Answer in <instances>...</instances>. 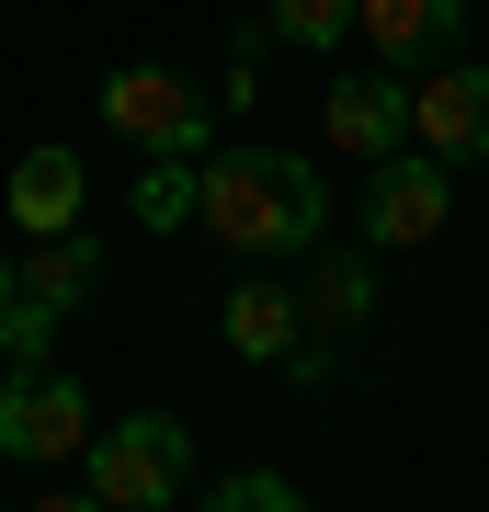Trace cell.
<instances>
[{
    "instance_id": "obj_17",
    "label": "cell",
    "mask_w": 489,
    "mask_h": 512,
    "mask_svg": "<svg viewBox=\"0 0 489 512\" xmlns=\"http://www.w3.org/2000/svg\"><path fill=\"white\" fill-rule=\"evenodd\" d=\"M35 512H114V501H103V490H46Z\"/></svg>"
},
{
    "instance_id": "obj_1",
    "label": "cell",
    "mask_w": 489,
    "mask_h": 512,
    "mask_svg": "<svg viewBox=\"0 0 489 512\" xmlns=\"http://www.w3.org/2000/svg\"><path fill=\"white\" fill-rule=\"evenodd\" d=\"M205 228L228 251H319L330 239V194L296 148H217L205 160Z\"/></svg>"
},
{
    "instance_id": "obj_6",
    "label": "cell",
    "mask_w": 489,
    "mask_h": 512,
    "mask_svg": "<svg viewBox=\"0 0 489 512\" xmlns=\"http://www.w3.org/2000/svg\"><path fill=\"white\" fill-rule=\"evenodd\" d=\"M410 137L433 148V160H489V57H444L433 80L410 92Z\"/></svg>"
},
{
    "instance_id": "obj_13",
    "label": "cell",
    "mask_w": 489,
    "mask_h": 512,
    "mask_svg": "<svg viewBox=\"0 0 489 512\" xmlns=\"http://www.w3.org/2000/svg\"><path fill=\"white\" fill-rule=\"evenodd\" d=\"M182 217H205V160H148L137 171V228H182Z\"/></svg>"
},
{
    "instance_id": "obj_7",
    "label": "cell",
    "mask_w": 489,
    "mask_h": 512,
    "mask_svg": "<svg viewBox=\"0 0 489 512\" xmlns=\"http://www.w3.org/2000/svg\"><path fill=\"white\" fill-rule=\"evenodd\" d=\"M319 137L342 148V160H399L410 148V92L387 69H353V80H330V103H319Z\"/></svg>"
},
{
    "instance_id": "obj_9",
    "label": "cell",
    "mask_w": 489,
    "mask_h": 512,
    "mask_svg": "<svg viewBox=\"0 0 489 512\" xmlns=\"http://www.w3.org/2000/svg\"><path fill=\"white\" fill-rule=\"evenodd\" d=\"M0 205H12V228L23 239H57V228H80V205H91V183H80V148H23V160H12V194H0Z\"/></svg>"
},
{
    "instance_id": "obj_10",
    "label": "cell",
    "mask_w": 489,
    "mask_h": 512,
    "mask_svg": "<svg viewBox=\"0 0 489 512\" xmlns=\"http://www.w3.org/2000/svg\"><path fill=\"white\" fill-rule=\"evenodd\" d=\"M217 330H228V353H239V365H285V353L308 342V308H296L273 274H251V285H228Z\"/></svg>"
},
{
    "instance_id": "obj_16",
    "label": "cell",
    "mask_w": 489,
    "mask_h": 512,
    "mask_svg": "<svg viewBox=\"0 0 489 512\" xmlns=\"http://www.w3.org/2000/svg\"><path fill=\"white\" fill-rule=\"evenodd\" d=\"M46 342H57V308L12 296V308H0V353H12V365H46Z\"/></svg>"
},
{
    "instance_id": "obj_5",
    "label": "cell",
    "mask_w": 489,
    "mask_h": 512,
    "mask_svg": "<svg viewBox=\"0 0 489 512\" xmlns=\"http://www.w3.org/2000/svg\"><path fill=\"white\" fill-rule=\"evenodd\" d=\"M455 217V160L399 148V160H364V251H421Z\"/></svg>"
},
{
    "instance_id": "obj_4",
    "label": "cell",
    "mask_w": 489,
    "mask_h": 512,
    "mask_svg": "<svg viewBox=\"0 0 489 512\" xmlns=\"http://www.w3.org/2000/svg\"><path fill=\"white\" fill-rule=\"evenodd\" d=\"M103 126L126 148H148V160H205V92L182 69H160V57H126L103 80Z\"/></svg>"
},
{
    "instance_id": "obj_11",
    "label": "cell",
    "mask_w": 489,
    "mask_h": 512,
    "mask_svg": "<svg viewBox=\"0 0 489 512\" xmlns=\"http://www.w3.org/2000/svg\"><path fill=\"white\" fill-rule=\"evenodd\" d=\"M91 285H103V239L91 228H57V239H35V251H23V296H35V308H91Z\"/></svg>"
},
{
    "instance_id": "obj_15",
    "label": "cell",
    "mask_w": 489,
    "mask_h": 512,
    "mask_svg": "<svg viewBox=\"0 0 489 512\" xmlns=\"http://www.w3.org/2000/svg\"><path fill=\"white\" fill-rule=\"evenodd\" d=\"M205 512H308V490H296V478H273V467H251V478H217Z\"/></svg>"
},
{
    "instance_id": "obj_3",
    "label": "cell",
    "mask_w": 489,
    "mask_h": 512,
    "mask_svg": "<svg viewBox=\"0 0 489 512\" xmlns=\"http://www.w3.org/2000/svg\"><path fill=\"white\" fill-rule=\"evenodd\" d=\"M91 444V387L69 365H12L0 376V456L12 467H69Z\"/></svg>"
},
{
    "instance_id": "obj_14",
    "label": "cell",
    "mask_w": 489,
    "mask_h": 512,
    "mask_svg": "<svg viewBox=\"0 0 489 512\" xmlns=\"http://www.w3.org/2000/svg\"><path fill=\"white\" fill-rule=\"evenodd\" d=\"M353 12H364V0H273V35H285V46H342Z\"/></svg>"
},
{
    "instance_id": "obj_2",
    "label": "cell",
    "mask_w": 489,
    "mask_h": 512,
    "mask_svg": "<svg viewBox=\"0 0 489 512\" xmlns=\"http://www.w3.org/2000/svg\"><path fill=\"white\" fill-rule=\"evenodd\" d=\"M182 478H194V433H182L171 410H126L91 444V490L114 512H160V501H182Z\"/></svg>"
},
{
    "instance_id": "obj_8",
    "label": "cell",
    "mask_w": 489,
    "mask_h": 512,
    "mask_svg": "<svg viewBox=\"0 0 489 512\" xmlns=\"http://www.w3.org/2000/svg\"><path fill=\"white\" fill-rule=\"evenodd\" d=\"M353 35H364L376 69H444L455 35H467V0H364Z\"/></svg>"
},
{
    "instance_id": "obj_12",
    "label": "cell",
    "mask_w": 489,
    "mask_h": 512,
    "mask_svg": "<svg viewBox=\"0 0 489 512\" xmlns=\"http://www.w3.org/2000/svg\"><path fill=\"white\" fill-rule=\"evenodd\" d=\"M296 308H308V330H353L364 308H376V262L364 251H319V274L296 285Z\"/></svg>"
},
{
    "instance_id": "obj_18",
    "label": "cell",
    "mask_w": 489,
    "mask_h": 512,
    "mask_svg": "<svg viewBox=\"0 0 489 512\" xmlns=\"http://www.w3.org/2000/svg\"><path fill=\"white\" fill-rule=\"evenodd\" d=\"M12 296H23V262H0V308H12Z\"/></svg>"
}]
</instances>
